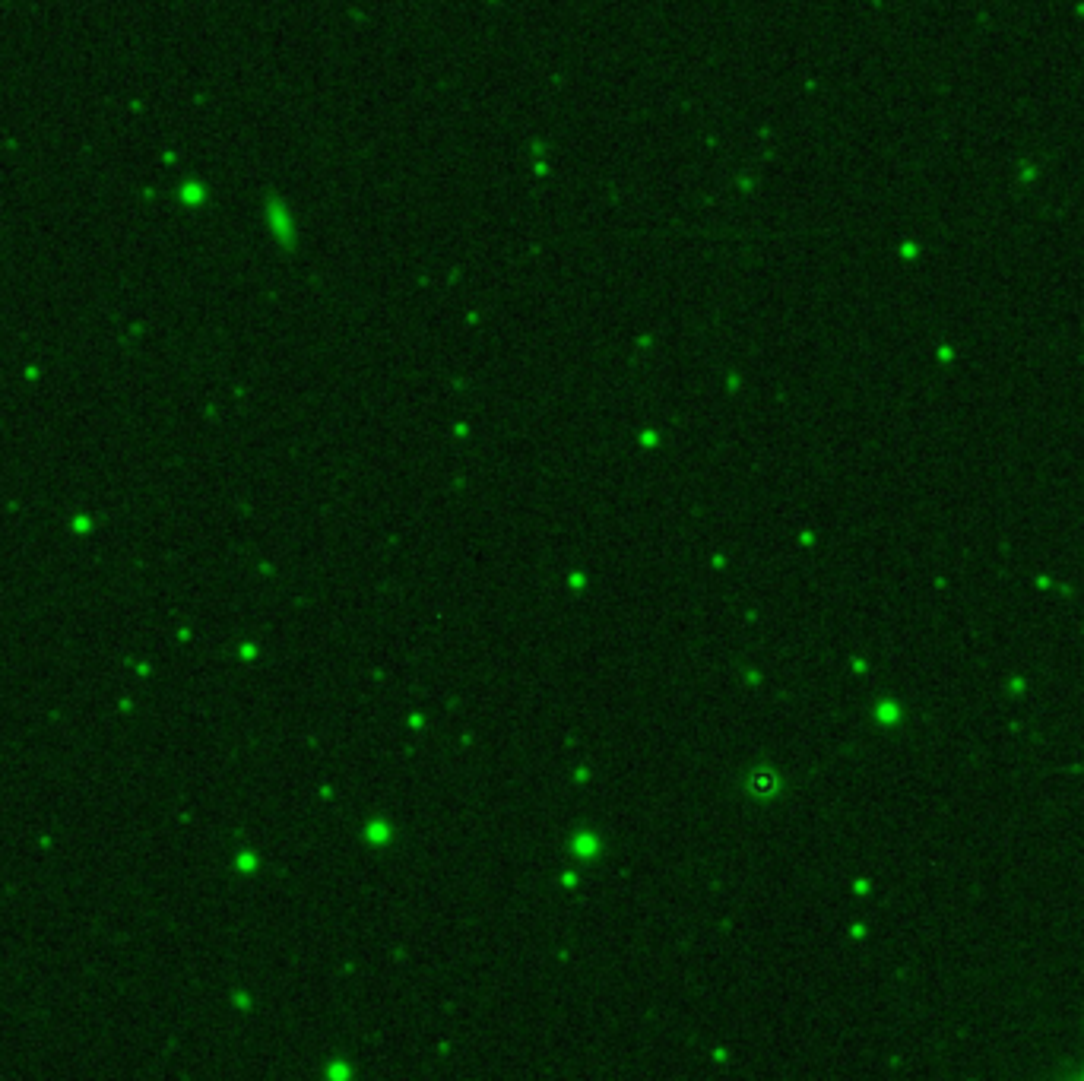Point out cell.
<instances>
[{
  "mask_svg": "<svg viewBox=\"0 0 1084 1081\" xmlns=\"http://www.w3.org/2000/svg\"><path fill=\"white\" fill-rule=\"evenodd\" d=\"M774 787H777V780H774V774H752L749 777V790L752 793H758V796H768V793H774Z\"/></svg>",
  "mask_w": 1084,
  "mask_h": 1081,
  "instance_id": "1",
  "label": "cell"
}]
</instances>
